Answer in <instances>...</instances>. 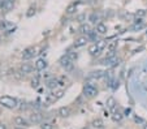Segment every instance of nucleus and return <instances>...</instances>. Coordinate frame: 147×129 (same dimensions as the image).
Instances as JSON below:
<instances>
[{
    "label": "nucleus",
    "mask_w": 147,
    "mask_h": 129,
    "mask_svg": "<svg viewBox=\"0 0 147 129\" xmlns=\"http://www.w3.org/2000/svg\"><path fill=\"white\" fill-rule=\"evenodd\" d=\"M0 103H1V106L5 107V108H16L17 107V101L14 98H12V97H1L0 98Z\"/></svg>",
    "instance_id": "1"
},
{
    "label": "nucleus",
    "mask_w": 147,
    "mask_h": 129,
    "mask_svg": "<svg viewBox=\"0 0 147 129\" xmlns=\"http://www.w3.org/2000/svg\"><path fill=\"white\" fill-rule=\"evenodd\" d=\"M83 95L86 98H94L98 95V89L92 84H87L83 87Z\"/></svg>",
    "instance_id": "2"
},
{
    "label": "nucleus",
    "mask_w": 147,
    "mask_h": 129,
    "mask_svg": "<svg viewBox=\"0 0 147 129\" xmlns=\"http://www.w3.org/2000/svg\"><path fill=\"white\" fill-rule=\"evenodd\" d=\"M59 63H60V65L64 68L65 70H72V69H73V60H70L69 57L67 56V55L61 57Z\"/></svg>",
    "instance_id": "3"
},
{
    "label": "nucleus",
    "mask_w": 147,
    "mask_h": 129,
    "mask_svg": "<svg viewBox=\"0 0 147 129\" xmlns=\"http://www.w3.org/2000/svg\"><path fill=\"white\" fill-rule=\"evenodd\" d=\"M87 42H89V36L87 35H81L80 38H77L74 42V48H80V47H83L86 46Z\"/></svg>",
    "instance_id": "4"
},
{
    "label": "nucleus",
    "mask_w": 147,
    "mask_h": 129,
    "mask_svg": "<svg viewBox=\"0 0 147 129\" xmlns=\"http://www.w3.org/2000/svg\"><path fill=\"white\" fill-rule=\"evenodd\" d=\"M35 53H36V48L29 47V48H26V50L22 52V59L24 60H29V59H31Z\"/></svg>",
    "instance_id": "5"
},
{
    "label": "nucleus",
    "mask_w": 147,
    "mask_h": 129,
    "mask_svg": "<svg viewBox=\"0 0 147 129\" xmlns=\"http://www.w3.org/2000/svg\"><path fill=\"white\" fill-rule=\"evenodd\" d=\"M42 119H43V116L40 115V113L38 112H33L30 115V118H29V121H30L31 124H39L42 121Z\"/></svg>",
    "instance_id": "6"
},
{
    "label": "nucleus",
    "mask_w": 147,
    "mask_h": 129,
    "mask_svg": "<svg viewBox=\"0 0 147 129\" xmlns=\"http://www.w3.org/2000/svg\"><path fill=\"white\" fill-rule=\"evenodd\" d=\"M57 113H59V116H61V118H68V116H70V107H68V106L60 107Z\"/></svg>",
    "instance_id": "7"
},
{
    "label": "nucleus",
    "mask_w": 147,
    "mask_h": 129,
    "mask_svg": "<svg viewBox=\"0 0 147 129\" xmlns=\"http://www.w3.org/2000/svg\"><path fill=\"white\" fill-rule=\"evenodd\" d=\"M14 124L17 126H26L28 125V120H26L24 116H16L14 118Z\"/></svg>",
    "instance_id": "8"
},
{
    "label": "nucleus",
    "mask_w": 147,
    "mask_h": 129,
    "mask_svg": "<svg viewBox=\"0 0 147 129\" xmlns=\"http://www.w3.org/2000/svg\"><path fill=\"white\" fill-rule=\"evenodd\" d=\"M91 26L89 25V24H86V22H83L82 25L80 26V33L81 34H86V35H89L90 33H91Z\"/></svg>",
    "instance_id": "9"
},
{
    "label": "nucleus",
    "mask_w": 147,
    "mask_h": 129,
    "mask_svg": "<svg viewBox=\"0 0 147 129\" xmlns=\"http://www.w3.org/2000/svg\"><path fill=\"white\" fill-rule=\"evenodd\" d=\"M107 31H108V28H107L106 24L99 22L96 25V33L98 34H107Z\"/></svg>",
    "instance_id": "10"
},
{
    "label": "nucleus",
    "mask_w": 147,
    "mask_h": 129,
    "mask_svg": "<svg viewBox=\"0 0 147 129\" xmlns=\"http://www.w3.org/2000/svg\"><path fill=\"white\" fill-rule=\"evenodd\" d=\"M21 73H24V74H28V73H31V70H33V65H30L29 63H24L22 65H21Z\"/></svg>",
    "instance_id": "11"
},
{
    "label": "nucleus",
    "mask_w": 147,
    "mask_h": 129,
    "mask_svg": "<svg viewBox=\"0 0 147 129\" xmlns=\"http://www.w3.org/2000/svg\"><path fill=\"white\" fill-rule=\"evenodd\" d=\"M46 67H47V61H46L45 59H39V60H36V63H35V68L38 70H45L46 69Z\"/></svg>",
    "instance_id": "12"
},
{
    "label": "nucleus",
    "mask_w": 147,
    "mask_h": 129,
    "mask_svg": "<svg viewBox=\"0 0 147 129\" xmlns=\"http://www.w3.org/2000/svg\"><path fill=\"white\" fill-rule=\"evenodd\" d=\"M99 52H100V48L98 47L96 43H94V45H91L89 47V53H90V55H92V56H95V55H99Z\"/></svg>",
    "instance_id": "13"
},
{
    "label": "nucleus",
    "mask_w": 147,
    "mask_h": 129,
    "mask_svg": "<svg viewBox=\"0 0 147 129\" xmlns=\"http://www.w3.org/2000/svg\"><path fill=\"white\" fill-rule=\"evenodd\" d=\"M56 101H57V99H56L55 94L52 93V94H48V95L46 97V99H45V103L48 106V104H52V103H55Z\"/></svg>",
    "instance_id": "14"
},
{
    "label": "nucleus",
    "mask_w": 147,
    "mask_h": 129,
    "mask_svg": "<svg viewBox=\"0 0 147 129\" xmlns=\"http://www.w3.org/2000/svg\"><path fill=\"white\" fill-rule=\"evenodd\" d=\"M13 1H9V0H3V4H1V8L4 11H9V9L13 8Z\"/></svg>",
    "instance_id": "15"
},
{
    "label": "nucleus",
    "mask_w": 147,
    "mask_h": 129,
    "mask_svg": "<svg viewBox=\"0 0 147 129\" xmlns=\"http://www.w3.org/2000/svg\"><path fill=\"white\" fill-rule=\"evenodd\" d=\"M89 20H90V21H91V22H92V24H95V25H98V24H99V22H100L99 14H98V13H95V12H94V13H91V14H90V17H89Z\"/></svg>",
    "instance_id": "16"
},
{
    "label": "nucleus",
    "mask_w": 147,
    "mask_h": 129,
    "mask_svg": "<svg viewBox=\"0 0 147 129\" xmlns=\"http://www.w3.org/2000/svg\"><path fill=\"white\" fill-rule=\"evenodd\" d=\"M77 11V4L76 3H73V4H69V5L67 7V14H73L74 13V12Z\"/></svg>",
    "instance_id": "17"
},
{
    "label": "nucleus",
    "mask_w": 147,
    "mask_h": 129,
    "mask_svg": "<svg viewBox=\"0 0 147 129\" xmlns=\"http://www.w3.org/2000/svg\"><path fill=\"white\" fill-rule=\"evenodd\" d=\"M57 85H59V81L56 78H52V80H50V81H47L48 89H55V87H57Z\"/></svg>",
    "instance_id": "18"
},
{
    "label": "nucleus",
    "mask_w": 147,
    "mask_h": 129,
    "mask_svg": "<svg viewBox=\"0 0 147 129\" xmlns=\"http://www.w3.org/2000/svg\"><path fill=\"white\" fill-rule=\"evenodd\" d=\"M106 74V72H103V70H94V72H91V77L92 78H100V77H103Z\"/></svg>",
    "instance_id": "19"
},
{
    "label": "nucleus",
    "mask_w": 147,
    "mask_h": 129,
    "mask_svg": "<svg viewBox=\"0 0 147 129\" xmlns=\"http://www.w3.org/2000/svg\"><path fill=\"white\" fill-rule=\"evenodd\" d=\"M107 106H108L109 109L115 111V108H116V101H115L113 98H109L108 101H107Z\"/></svg>",
    "instance_id": "20"
},
{
    "label": "nucleus",
    "mask_w": 147,
    "mask_h": 129,
    "mask_svg": "<svg viewBox=\"0 0 147 129\" xmlns=\"http://www.w3.org/2000/svg\"><path fill=\"white\" fill-rule=\"evenodd\" d=\"M96 45H98V47L100 48V51H102V50H104V48L108 46V43H107V41L100 39V41H98V42H96Z\"/></svg>",
    "instance_id": "21"
},
{
    "label": "nucleus",
    "mask_w": 147,
    "mask_h": 129,
    "mask_svg": "<svg viewBox=\"0 0 147 129\" xmlns=\"http://www.w3.org/2000/svg\"><path fill=\"white\" fill-rule=\"evenodd\" d=\"M92 125H94L96 129H100V128H103V121L100 120V119H96V120L92 121Z\"/></svg>",
    "instance_id": "22"
},
{
    "label": "nucleus",
    "mask_w": 147,
    "mask_h": 129,
    "mask_svg": "<svg viewBox=\"0 0 147 129\" xmlns=\"http://www.w3.org/2000/svg\"><path fill=\"white\" fill-rule=\"evenodd\" d=\"M34 14H35V8H34V7H30V8L28 9V12H26V16H28V17H33Z\"/></svg>",
    "instance_id": "23"
},
{
    "label": "nucleus",
    "mask_w": 147,
    "mask_h": 129,
    "mask_svg": "<svg viewBox=\"0 0 147 129\" xmlns=\"http://www.w3.org/2000/svg\"><path fill=\"white\" fill-rule=\"evenodd\" d=\"M67 56L69 57L70 60H73V61H74V60L77 59V53H76V52H73V51H69V52L67 53Z\"/></svg>",
    "instance_id": "24"
},
{
    "label": "nucleus",
    "mask_w": 147,
    "mask_h": 129,
    "mask_svg": "<svg viewBox=\"0 0 147 129\" xmlns=\"http://www.w3.org/2000/svg\"><path fill=\"white\" fill-rule=\"evenodd\" d=\"M40 128H42V129H55V128H53V125H52L51 123H43V124L40 125Z\"/></svg>",
    "instance_id": "25"
},
{
    "label": "nucleus",
    "mask_w": 147,
    "mask_h": 129,
    "mask_svg": "<svg viewBox=\"0 0 147 129\" xmlns=\"http://www.w3.org/2000/svg\"><path fill=\"white\" fill-rule=\"evenodd\" d=\"M55 97H56V99H60V98H63V95H64V90H57V91H55Z\"/></svg>",
    "instance_id": "26"
},
{
    "label": "nucleus",
    "mask_w": 147,
    "mask_h": 129,
    "mask_svg": "<svg viewBox=\"0 0 147 129\" xmlns=\"http://www.w3.org/2000/svg\"><path fill=\"white\" fill-rule=\"evenodd\" d=\"M117 47V42H111L108 46H107V48H108V51H115V48Z\"/></svg>",
    "instance_id": "27"
},
{
    "label": "nucleus",
    "mask_w": 147,
    "mask_h": 129,
    "mask_svg": "<svg viewBox=\"0 0 147 129\" xmlns=\"http://www.w3.org/2000/svg\"><path fill=\"white\" fill-rule=\"evenodd\" d=\"M121 119H122V115H121V113H119V112H115L113 113V120L115 121H120V120H121Z\"/></svg>",
    "instance_id": "28"
},
{
    "label": "nucleus",
    "mask_w": 147,
    "mask_h": 129,
    "mask_svg": "<svg viewBox=\"0 0 147 129\" xmlns=\"http://www.w3.org/2000/svg\"><path fill=\"white\" fill-rule=\"evenodd\" d=\"M116 56V51H108V53H107V59H111V57Z\"/></svg>",
    "instance_id": "29"
},
{
    "label": "nucleus",
    "mask_w": 147,
    "mask_h": 129,
    "mask_svg": "<svg viewBox=\"0 0 147 129\" xmlns=\"http://www.w3.org/2000/svg\"><path fill=\"white\" fill-rule=\"evenodd\" d=\"M77 20L80 21V22H83V21L86 20V16H85V14H80V16H77Z\"/></svg>",
    "instance_id": "30"
},
{
    "label": "nucleus",
    "mask_w": 147,
    "mask_h": 129,
    "mask_svg": "<svg viewBox=\"0 0 147 129\" xmlns=\"http://www.w3.org/2000/svg\"><path fill=\"white\" fill-rule=\"evenodd\" d=\"M144 14H146V12H144L143 9H141V11H138V12L136 13V16H137V17H143Z\"/></svg>",
    "instance_id": "31"
},
{
    "label": "nucleus",
    "mask_w": 147,
    "mask_h": 129,
    "mask_svg": "<svg viewBox=\"0 0 147 129\" xmlns=\"http://www.w3.org/2000/svg\"><path fill=\"white\" fill-rule=\"evenodd\" d=\"M31 86H33V87H36V86H38V80H33V81H31Z\"/></svg>",
    "instance_id": "32"
},
{
    "label": "nucleus",
    "mask_w": 147,
    "mask_h": 129,
    "mask_svg": "<svg viewBox=\"0 0 147 129\" xmlns=\"http://www.w3.org/2000/svg\"><path fill=\"white\" fill-rule=\"evenodd\" d=\"M0 129H7V125L3 123H0Z\"/></svg>",
    "instance_id": "33"
},
{
    "label": "nucleus",
    "mask_w": 147,
    "mask_h": 129,
    "mask_svg": "<svg viewBox=\"0 0 147 129\" xmlns=\"http://www.w3.org/2000/svg\"><path fill=\"white\" fill-rule=\"evenodd\" d=\"M13 129H25L24 126H16V128H13Z\"/></svg>",
    "instance_id": "34"
},
{
    "label": "nucleus",
    "mask_w": 147,
    "mask_h": 129,
    "mask_svg": "<svg viewBox=\"0 0 147 129\" xmlns=\"http://www.w3.org/2000/svg\"><path fill=\"white\" fill-rule=\"evenodd\" d=\"M143 129H147V124H144L143 125Z\"/></svg>",
    "instance_id": "35"
},
{
    "label": "nucleus",
    "mask_w": 147,
    "mask_h": 129,
    "mask_svg": "<svg viewBox=\"0 0 147 129\" xmlns=\"http://www.w3.org/2000/svg\"><path fill=\"white\" fill-rule=\"evenodd\" d=\"M9 1H13V3H14V0H9Z\"/></svg>",
    "instance_id": "36"
},
{
    "label": "nucleus",
    "mask_w": 147,
    "mask_h": 129,
    "mask_svg": "<svg viewBox=\"0 0 147 129\" xmlns=\"http://www.w3.org/2000/svg\"><path fill=\"white\" fill-rule=\"evenodd\" d=\"M83 129H89V128H83Z\"/></svg>",
    "instance_id": "37"
},
{
    "label": "nucleus",
    "mask_w": 147,
    "mask_h": 129,
    "mask_svg": "<svg viewBox=\"0 0 147 129\" xmlns=\"http://www.w3.org/2000/svg\"><path fill=\"white\" fill-rule=\"evenodd\" d=\"M100 129H103V128H100Z\"/></svg>",
    "instance_id": "38"
}]
</instances>
